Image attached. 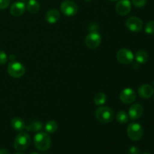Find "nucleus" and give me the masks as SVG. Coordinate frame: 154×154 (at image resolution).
<instances>
[{
  "instance_id": "nucleus-1",
  "label": "nucleus",
  "mask_w": 154,
  "mask_h": 154,
  "mask_svg": "<svg viewBox=\"0 0 154 154\" xmlns=\"http://www.w3.org/2000/svg\"><path fill=\"white\" fill-rule=\"evenodd\" d=\"M33 141L36 148L41 151H46L51 147V137L45 132H38L34 136Z\"/></svg>"
},
{
  "instance_id": "nucleus-2",
  "label": "nucleus",
  "mask_w": 154,
  "mask_h": 154,
  "mask_svg": "<svg viewBox=\"0 0 154 154\" xmlns=\"http://www.w3.org/2000/svg\"><path fill=\"white\" fill-rule=\"evenodd\" d=\"M96 119L102 123H109L113 121L114 114L113 110L109 107H100L95 113Z\"/></svg>"
},
{
  "instance_id": "nucleus-3",
  "label": "nucleus",
  "mask_w": 154,
  "mask_h": 154,
  "mask_svg": "<svg viewBox=\"0 0 154 154\" xmlns=\"http://www.w3.org/2000/svg\"><path fill=\"white\" fill-rule=\"evenodd\" d=\"M31 138L28 133L25 132H20L14 139V147L18 151L26 150L30 145Z\"/></svg>"
},
{
  "instance_id": "nucleus-4",
  "label": "nucleus",
  "mask_w": 154,
  "mask_h": 154,
  "mask_svg": "<svg viewBox=\"0 0 154 154\" xmlns=\"http://www.w3.org/2000/svg\"><path fill=\"white\" fill-rule=\"evenodd\" d=\"M144 134V129L141 124L138 123H131L127 128V135L132 141H138Z\"/></svg>"
},
{
  "instance_id": "nucleus-5",
  "label": "nucleus",
  "mask_w": 154,
  "mask_h": 154,
  "mask_svg": "<svg viewBox=\"0 0 154 154\" xmlns=\"http://www.w3.org/2000/svg\"><path fill=\"white\" fill-rule=\"evenodd\" d=\"M8 72L13 78H19L25 73V68L19 62H11L8 66Z\"/></svg>"
},
{
  "instance_id": "nucleus-6",
  "label": "nucleus",
  "mask_w": 154,
  "mask_h": 154,
  "mask_svg": "<svg viewBox=\"0 0 154 154\" xmlns=\"http://www.w3.org/2000/svg\"><path fill=\"white\" fill-rule=\"evenodd\" d=\"M60 10L62 13L67 17L75 16L78 10L76 3L71 0H66L62 2L60 5Z\"/></svg>"
},
{
  "instance_id": "nucleus-7",
  "label": "nucleus",
  "mask_w": 154,
  "mask_h": 154,
  "mask_svg": "<svg viewBox=\"0 0 154 154\" xmlns=\"http://www.w3.org/2000/svg\"><path fill=\"white\" fill-rule=\"evenodd\" d=\"M117 60L121 64L129 65L133 62L134 54L129 49L123 48L117 52Z\"/></svg>"
},
{
  "instance_id": "nucleus-8",
  "label": "nucleus",
  "mask_w": 154,
  "mask_h": 154,
  "mask_svg": "<svg viewBox=\"0 0 154 154\" xmlns=\"http://www.w3.org/2000/svg\"><path fill=\"white\" fill-rule=\"evenodd\" d=\"M101 42H102V36L99 32L96 31L89 33L85 39L86 45L91 49L97 48L100 45Z\"/></svg>"
},
{
  "instance_id": "nucleus-9",
  "label": "nucleus",
  "mask_w": 154,
  "mask_h": 154,
  "mask_svg": "<svg viewBox=\"0 0 154 154\" xmlns=\"http://www.w3.org/2000/svg\"><path fill=\"white\" fill-rule=\"evenodd\" d=\"M126 26L130 31L138 32L143 28V21L137 17H131L126 20Z\"/></svg>"
},
{
  "instance_id": "nucleus-10",
  "label": "nucleus",
  "mask_w": 154,
  "mask_h": 154,
  "mask_svg": "<svg viewBox=\"0 0 154 154\" xmlns=\"http://www.w3.org/2000/svg\"><path fill=\"white\" fill-rule=\"evenodd\" d=\"M136 99V93L132 88H125L120 94V99L123 103L129 105L132 103Z\"/></svg>"
},
{
  "instance_id": "nucleus-11",
  "label": "nucleus",
  "mask_w": 154,
  "mask_h": 154,
  "mask_svg": "<svg viewBox=\"0 0 154 154\" xmlns=\"http://www.w3.org/2000/svg\"><path fill=\"white\" fill-rule=\"evenodd\" d=\"M116 11L120 16L127 15L130 12L132 5L129 0H120L116 5Z\"/></svg>"
},
{
  "instance_id": "nucleus-12",
  "label": "nucleus",
  "mask_w": 154,
  "mask_h": 154,
  "mask_svg": "<svg viewBox=\"0 0 154 154\" xmlns=\"http://www.w3.org/2000/svg\"><path fill=\"white\" fill-rule=\"evenodd\" d=\"M26 11V5L22 2H16L11 5L10 13L14 17H20Z\"/></svg>"
},
{
  "instance_id": "nucleus-13",
  "label": "nucleus",
  "mask_w": 154,
  "mask_h": 154,
  "mask_svg": "<svg viewBox=\"0 0 154 154\" xmlns=\"http://www.w3.org/2000/svg\"><path fill=\"white\" fill-rule=\"evenodd\" d=\"M144 112L142 105L140 104H134L129 109V117L131 120H137L140 118Z\"/></svg>"
},
{
  "instance_id": "nucleus-14",
  "label": "nucleus",
  "mask_w": 154,
  "mask_h": 154,
  "mask_svg": "<svg viewBox=\"0 0 154 154\" xmlns=\"http://www.w3.org/2000/svg\"><path fill=\"white\" fill-rule=\"evenodd\" d=\"M138 95L143 99H149L153 95V88L150 84H143L138 88Z\"/></svg>"
},
{
  "instance_id": "nucleus-15",
  "label": "nucleus",
  "mask_w": 154,
  "mask_h": 154,
  "mask_svg": "<svg viewBox=\"0 0 154 154\" xmlns=\"http://www.w3.org/2000/svg\"><path fill=\"white\" fill-rule=\"evenodd\" d=\"M60 19V12L57 9L53 8L48 11L45 15V20L50 24H54Z\"/></svg>"
},
{
  "instance_id": "nucleus-16",
  "label": "nucleus",
  "mask_w": 154,
  "mask_h": 154,
  "mask_svg": "<svg viewBox=\"0 0 154 154\" xmlns=\"http://www.w3.org/2000/svg\"><path fill=\"white\" fill-rule=\"evenodd\" d=\"M11 127L14 129L15 131H18V132H21L23 129H25L26 124L24 120L20 117H14L11 121Z\"/></svg>"
},
{
  "instance_id": "nucleus-17",
  "label": "nucleus",
  "mask_w": 154,
  "mask_h": 154,
  "mask_svg": "<svg viewBox=\"0 0 154 154\" xmlns=\"http://www.w3.org/2000/svg\"><path fill=\"white\" fill-rule=\"evenodd\" d=\"M26 8L29 13L36 14L40 9V5L37 0H29L26 6Z\"/></svg>"
},
{
  "instance_id": "nucleus-18",
  "label": "nucleus",
  "mask_w": 154,
  "mask_h": 154,
  "mask_svg": "<svg viewBox=\"0 0 154 154\" xmlns=\"http://www.w3.org/2000/svg\"><path fill=\"white\" fill-rule=\"evenodd\" d=\"M135 58L139 64H142V63H145L146 62H147L149 59V56L148 54L145 51L140 50V51L136 52L135 55Z\"/></svg>"
},
{
  "instance_id": "nucleus-19",
  "label": "nucleus",
  "mask_w": 154,
  "mask_h": 154,
  "mask_svg": "<svg viewBox=\"0 0 154 154\" xmlns=\"http://www.w3.org/2000/svg\"><path fill=\"white\" fill-rule=\"evenodd\" d=\"M45 131L47 132V133L49 134H53L57 132V129H58V124L56 121L54 120H50L48 123L45 124Z\"/></svg>"
},
{
  "instance_id": "nucleus-20",
  "label": "nucleus",
  "mask_w": 154,
  "mask_h": 154,
  "mask_svg": "<svg viewBox=\"0 0 154 154\" xmlns=\"http://www.w3.org/2000/svg\"><path fill=\"white\" fill-rule=\"evenodd\" d=\"M25 129L28 131H32V132H38L43 129V124L40 121H32L29 125L26 126Z\"/></svg>"
},
{
  "instance_id": "nucleus-21",
  "label": "nucleus",
  "mask_w": 154,
  "mask_h": 154,
  "mask_svg": "<svg viewBox=\"0 0 154 154\" xmlns=\"http://www.w3.org/2000/svg\"><path fill=\"white\" fill-rule=\"evenodd\" d=\"M107 96L104 93H98L94 96V103L97 106H101L106 102Z\"/></svg>"
},
{
  "instance_id": "nucleus-22",
  "label": "nucleus",
  "mask_w": 154,
  "mask_h": 154,
  "mask_svg": "<svg viewBox=\"0 0 154 154\" xmlns=\"http://www.w3.org/2000/svg\"><path fill=\"white\" fill-rule=\"evenodd\" d=\"M116 118H117V122H119V123H121V124H125V123H128L129 117V114H128L126 111H120L117 113Z\"/></svg>"
},
{
  "instance_id": "nucleus-23",
  "label": "nucleus",
  "mask_w": 154,
  "mask_h": 154,
  "mask_svg": "<svg viewBox=\"0 0 154 154\" xmlns=\"http://www.w3.org/2000/svg\"><path fill=\"white\" fill-rule=\"evenodd\" d=\"M144 31L149 35L154 34V20H150L146 24Z\"/></svg>"
},
{
  "instance_id": "nucleus-24",
  "label": "nucleus",
  "mask_w": 154,
  "mask_h": 154,
  "mask_svg": "<svg viewBox=\"0 0 154 154\" xmlns=\"http://www.w3.org/2000/svg\"><path fill=\"white\" fill-rule=\"evenodd\" d=\"M147 3V0H132V4L137 8H142Z\"/></svg>"
},
{
  "instance_id": "nucleus-25",
  "label": "nucleus",
  "mask_w": 154,
  "mask_h": 154,
  "mask_svg": "<svg viewBox=\"0 0 154 154\" xmlns=\"http://www.w3.org/2000/svg\"><path fill=\"white\" fill-rule=\"evenodd\" d=\"M8 61V57L5 52L2 51H0V65H3L6 63Z\"/></svg>"
},
{
  "instance_id": "nucleus-26",
  "label": "nucleus",
  "mask_w": 154,
  "mask_h": 154,
  "mask_svg": "<svg viewBox=\"0 0 154 154\" xmlns=\"http://www.w3.org/2000/svg\"><path fill=\"white\" fill-rule=\"evenodd\" d=\"M10 5V0H0V9H5Z\"/></svg>"
},
{
  "instance_id": "nucleus-27",
  "label": "nucleus",
  "mask_w": 154,
  "mask_h": 154,
  "mask_svg": "<svg viewBox=\"0 0 154 154\" xmlns=\"http://www.w3.org/2000/svg\"><path fill=\"white\" fill-rule=\"evenodd\" d=\"M129 154H139L140 153V149L136 146H132L129 148Z\"/></svg>"
},
{
  "instance_id": "nucleus-28",
  "label": "nucleus",
  "mask_w": 154,
  "mask_h": 154,
  "mask_svg": "<svg viewBox=\"0 0 154 154\" xmlns=\"http://www.w3.org/2000/svg\"><path fill=\"white\" fill-rule=\"evenodd\" d=\"M0 154H9V152L5 149H0Z\"/></svg>"
},
{
  "instance_id": "nucleus-29",
  "label": "nucleus",
  "mask_w": 154,
  "mask_h": 154,
  "mask_svg": "<svg viewBox=\"0 0 154 154\" xmlns=\"http://www.w3.org/2000/svg\"><path fill=\"white\" fill-rule=\"evenodd\" d=\"M14 59H15V56L14 55H11L10 56V60H11V62H14Z\"/></svg>"
},
{
  "instance_id": "nucleus-30",
  "label": "nucleus",
  "mask_w": 154,
  "mask_h": 154,
  "mask_svg": "<svg viewBox=\"0 0 154 154\" xmlns=\"http://www.w3.org/2000/svg\"><path fill=\"white\" fill-rule=\"evenodd\" d=\"M14 154H25V153H21V152H18V153H14Z\"/></svg>"
},
{
  "instance_id": "nucleus-31",
  "label": "nucleus",
  "mask_w": 154,
  "mask_h": 154,
  "mask_svg": "<svg viewBox=\"0 0 154 154\" xmlns=\"http://www.w3.org/2000/svg\"><path fill=\"white\" fill-rule=\"evenodd\" d=\"M30 154H38V153H35V152H33V153H31Z\"/></svg>"
},
{
  "instance_id": "nucleus-32",
  "label": "nucleus",
  "mask_w": 154,
  "mask_h": 154,
  "mask_svg": "<svg viewBox=\"0 0 154 154\" xmlns=\"http://www.w3.org/2000/svg\"><path fill=\"white\" fill-rule=\"evenodd\" d=\"M84 1H87V2H88V1H91V0H84Z\"/></svg>"
},
{
  "instance_id": "nucleus-33",
  "label": "nucleus",
  "mask_w": 154,
  "mask_h": 154,
  "mask_svg": "<svg viewBox=\"0 0 154 154\" xmlns=\"http://www.w3.org/2000/svg\"><path fill=\"white\" fill-rule=\"evenodd\" d=\"M109 1H117V0H109Z\"/></svg>"
},
{
  "instance_id": "nucleus-34",
  "label": "nucleus",
  "mask_w": 154,
  "mask_h": 154,
  "mask_svg": "<svg viewBox=\"0 0 154 154\" xmlns=\"http://www.w3.org/2000/svg\"><path fill=\"white\" fill-rule=\"evenodd\" d=\"M144 154H150V153H144Z\"/></svg>"
},
{
  "instance_id": "nucleus-35",
  "label": "nucleus",
  "mask_w": 154,
  "mask_h": 154,
  "mask_svg": "<svg viewBox=\"0 0 154 154\" xmlns=\"http://www.w3.org/2000/svg\"><path fill=\"white\" fill-rule=\"evenodd\" d=\"M153 99H154V98H153Z\"/></svg>"
}]
</instances>
